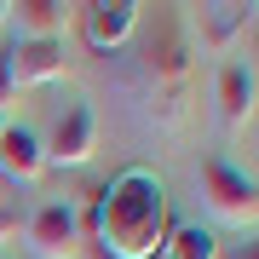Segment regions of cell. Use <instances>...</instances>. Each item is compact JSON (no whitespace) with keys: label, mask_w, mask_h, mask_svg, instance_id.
Returning a JSON list of instances; mask_svg holds the SVG:
<instances>
[{"label":"cell","mask_w":259,"mask_h":259,"mask_svg":"<svg viewBox=\"0 0 259 259\" xmlns=\"http://www.w3.org/2000/svg\"><path fill=\"white\" fill-rule=\"evenodd\" d=\"M167 259H219V236L207 225H173L167 231Z\"/></svg>","instance_id":"obj_10"},{"label":"cell","mask_w":259,"mask_h":259,"mask_svg":"<svg viewBox=\"0 0 259 259\" xmlns=\"http://www.w3.org/2000/svg\"><path fill=\"white\" fill-rule=\"evenodd\" d=\"M0 12H6L12 47H23V40H58L64 23H69L64 0H18V6H0Z\"/></svg>","instance_id":"obj_7"},{"label":"cell","mask_w":259,"mask_h":259,"mask_svg":"<svg viewBox=\"0 0 259 259\" xmlns=\"http://www.w3.org/2000/svg\"><path fill=\"white\" fill-rule=\"evenodd\" d=\"M202 202L219 225H231V231H248L259 225V190L248 173H236L231 161H202Z\"/></svg>","instance_id":"obj_2"},{"label":"cell","mask_w":259,"mask_h":259,"mask_svg":"<svg viewBox=\"0 0 259 259\" xmlns=\"http://www.w3.org/2000/svg\"><path fill=\"white\" fill-rule=\"evenodd\" d=\"M236 259H259V253H253V242H248V248H242V253H236Z\"/></svg>","instance_id":"obj_13"},{"label":"cell","mask_w":259,"mask_h":259,"mask_svg":"<svg viewBox=\"0 0 259 259\" xmlns=\"http://www.w3.org/2000/svg\"><path fill=\"white\" fill-rule=\"evenodd\" d=\"M219 115H225V127H248L253 121V69L248 64L219 69Z\"/></svg>","instance_id":"obj_9"},{"label":"cell","mask_w":259,"mask_h":259,"mask_svg":"<svg viewBox=\"0 0 259 259\" xmlns=\"http://www.w3.org/2000/svg\"><path fill=\"white\" fill-rule=\"evenodd\" d=\"M18 231V219H12V213H0V236H12Z\"/></svg>","instance_id":"obj_12"},{"label":"cell","mask_w":259,"mask_h":259,"mask_svg":"<svg viewBox=\"0 0 259 259\" xmlns=\"http://www.w3.org/2000/svg\"><path fill=\"white\" fill-rule=\"evenodd\" d=\"M23 236H29V253L35 259H75V248H81V219H75L69 202H47V207L29 213Z\"/></svg>","instance_id":"obj_3"},{"label":"cell","mask_w":259,"mask_h":259,"mask_svg":"<svg viewBox=\"0 0 259 259\" xmlns=\"http://www.w3.org/2000/svg\"><path fill=\"white\" fill-rule=\"evenodd\" d=\"M6 93H12V81H6V58H0V104H6Z\"/></svg>","instance_id":"obj_11"},{"label":"cell","mask_w":259,"mask_h":259,"mask_svg":"<svg viewBox=\"0 0 259 259\" xmlns=\"http://www.w3.org/2000/svg\"><path fill=\"white\" fill-rule=\"evenodd\" d=\"M40 150H47V167H52V161H58V167H87L93 150H98V121H93V110H87V104H69V110L58 115L52 139L40 144Z\"/></svg>","instance_id":"obj_4"},{"label":"cell","mask_w":259,"mask_h":259,"mask_svg":"<svg viewBox=\"0 0 259 259\" xmlns=\"http://www.w3.org/2000/svg\"><path fill=\"white\" fill-rule=\"evenodd\" d=\"M6 81L12 87H40V81H58L64 75V40H23V47H6Z\"/></svg>","instance_id":"obj_6"},{"label":"cell","mask_w":259,"mask_h":259,"mask_svg":"<svg viewBox=\"0 0 259 259\" xmlns=\"http://www.w3.org/2000/svg\"><path fill=\"white\" fill-rule=\"evenodd\" d=\"M139 0H93V6H81V35L93 52H115L127 47V35L139 29Z\"/></svg>","instance_id":"obj_5"},{"label":"cell","mask_w":259,"mask_h":259,"mask_svg":"<svg viewBox=\"0 0 259 259\" xmlns=\"http://www.w3.org/2000/svg\"><path fill=\"white\" fill-rule=\"evenodd\" d=\"M173 213H167V190L156 173L127 167L93 202V242L104 259H156L167 248Z\"/></svg>","instance_id":"obj_1"},{"label":"cell","mask_w":259,"mask_h":259,"mask_svg":"<svg viewBox=\"0 0 259 259\" xmlns=\"http://www.w3.org/2000/svg\"><path fill=\"white\" fill-rule=\"evenodd\" d=\"M0 173H6L12 185H35V179L47 173V150H40V133L0 121Z\"/></svg>","instance_id":"obj_8"}]
</instances>
